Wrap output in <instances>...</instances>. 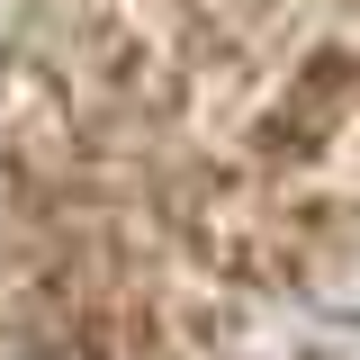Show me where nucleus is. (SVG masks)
Returning <instances> with one entry per match:
<instances>
[{
  "mask_svg": "<svg viewBox=\"0 0 360 360\" xmlns=\"http://www.w3.org/2000/svg\"><path fill=\"white\" fill-rule=\"evenodd\" d=\"M37 360H63V352H37Z\"/></svg>",
  "mask_w": 360,
  "mask_h": 360,
  "instance_id": "f257e3e1",
  "label": "nucleus"
}]
</instances>
